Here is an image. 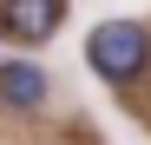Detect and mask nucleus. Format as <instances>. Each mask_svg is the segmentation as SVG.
<instances>
[{
	"label": "nucleus",
	"instance_id": "f257e3e1",
	"mask_svg": "<svg viewBox=\"0 0 151 145\" xmlns=\"http://www.w3.org/2000/svg\"><path fill=\"white\" fill-rule=\"evenodd\" d=\"M86 59H92V72L105 86H132L138 72L151 66V33L138 27V20H105V27H92Z\"/></svg>",
	"mask_w": 151,
	"mask_h": 145
},
{
	"label": "nucleus",
	"instance_id": "f03ea898",
	"mask_svg": "<svg viewBox=\"0 0 151 145\" xmlns=\"http://www.w3.org/2000/svg\"><path fill=\"white\" fill-rule=\"evenodd\" d=\"M59 0H7L0 7V27H7V40H20V46H40V40H53L59 33Z\"/></svg>",
	"mask_w": 151,
	"mask_h": 145
},
{
	"label": "nucleus",
	"instance_id": "7ed1b4c3",
	"mask_svg": "<svg viewBox=\"0 0 151 145\" xmlns=\"http://www.w3.org/2000/svg\"><path fill=\"white\" fill-rule=\"evenodd\" d=\"M0 99L20 106V112H33V106L46 99V72H40L33 59H7V66H0Z\"/></svg>",
	"mask_w": 151,
	"mask_h": 145
}]
</instances>
